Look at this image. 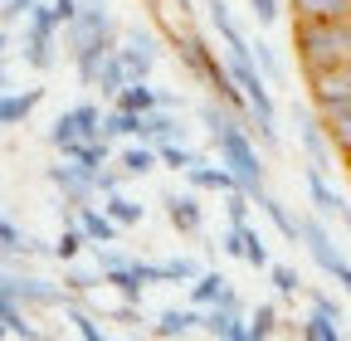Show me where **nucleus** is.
<instances>
[{
	"label": "nucleus",
	"mask_w": 351,
	"mask_h": 341,
	"mask_svg": "<svg viewBox=\"0 0 351 341\" xmlns=\"http://www.w3.org/2000/svg\"><path fill=\"white\" fill-rule=\"evenodd\" d=\"M293 54L307 68H332L351 59V20H293Z\"/></svg>",
	"instance_id": "nucleus-1"
},
{
	"label": "nucleus",
	"mask_w": 351,
	"mask_h": 341,
	"mask_svg": "<svg viewBox=\"0 0 351 341\" xmlns=\"http://www.w3.org/2000/svg\"><path fill=\"white\" fill-rule=\"evenodd\" d=\"M230 73L249 98V132L263 147H278V108H274V93H269V73L254 64V49H230Z\"/></svg>",
	"instance_id": "nucleus-2"
},
{
	"label": "nucleus",
	"mask_w": 351,
	"mask_h": 341,
	"mask_svg": "<svg viewBox=\"0 0 351 341\" xmlns=\"http://www.w3.org/2000/svg\"><path fill=\"white\" fill-rule=\"evenodd\" d=\"M215 151H219V161H225L230 170H234V181L258 200L263 190V161H258V147H254V132H249V117H234L225 132L215 137Z\"/></svg>",
	"instance_id": "nucleus-3"
},
{
	"label": "nucleus",
	"mask_w": 351,
	"mask_h": 341,
	"mask_svg": "<svg viewBox=\"0 0 351 341\" xmlns=\"http://www.w3.org/2000/svg\"><path fill=\"white\" fill-rule=\"evenodd\" d=\"M64 25H59V15H54V5L49 0H39V5L29 10V20H25V64L29 68H54V34H59Z\"/></svg>",
	"instance_id": "nucleus-4"
},
{
	"label": "nucleus",
	"mask_w": 351,
	"mask_h": 341,
	"mask_svg": "<svg viewBox=\"0 0 351 341\" xmlns=\"http://www.w3.org/2000/svg\"><path fill=\"white\" fill-rule=\"evenodd\" d=\"M0 292L15 297L25 312L64 307L69 297H73V292H69V288H59V283H44V278H34V273H5V268H0Z\"/></svg>",
	"instance_id": "nucleus-5"
},
{
	"label": "nucleus",
	"mask_w": 351,
	"mask_h": 341,
	"mask_svg": "<svg viewBox=\"0 0 351 341\" xmlns=\"http://www.w3.org/2000/svg\"><path fill=\"white\" fill-rule=\"evenodd\" d=\"M200 331L215 336V341H249V307H244V297L234 288H225L219 303L205 307V327Z\"/></svg>",
	"instance_id": "nucleus-6"
},
{
	"label": "nucleus",
	"mask_w": 351,
	"mask_h": 341,
	"mask_svg": "<svg viewBox=\"0 0 351 341\" xmlns=\"http://www.w3.org/2000/svg\"><path fill=\"white\" fill-rule=\"evenodd\" d=\"M307 93H313V108L317 112H332V108H346L351 103V59L346 64H332V68H307Z\"/></svg>",
	"instance_id": "nucleus-7"
},
{
	"label": "nucleus",
	"mask_w": 351,
	"mask_h": 341,
	"mask_svg": "<svg viewBox=\"0 0 351 341\" xmlns=\"http://www.w3.org/2000/svg\"><path fill=\"white\" fill-rule=\"evenodd\" d=\"M103 108L98 103H78V108H69V112H59L54 117V127H49V147L54 151H64L69 142H83V137H103Z\"/></svg>",
	"instance_id": "nucleus-8"
},
{
	"label": "nucleus",
	"mask_w": 351,
	"mask_h": 341,
	"mask_svg": "<svg viewBox=\"0 0 351 341\" xmlns=\"http://www.w3.org/2000/svg\"><path fill=\"white\" fill-rule=\"evenodd\" d=\"M44 176H49V186L64 195V205H88V200L98 195V170H83V166L69 161V156H64L59 166H49Z\"/></svg>",
	"instance_id": "nucleus-9"
},
{
	"label": "nucleus",
	"mask_w": 351,
	"mask_h": 341,
	"mask_svg": "<svg viewBox=\"0 0 351 341\" xmlns=\"http://www.w3.org/2000/svg\"><path fill=\"white\" fill-rule=\"evenodd\" d=\"M117 54H122V64H127L132 78H152V68H156V59H161V45H156V34H152V29L132 25V29H122Z\"/></svg>",
	"instance_id": "nucleus-10"
},
{
	"label": "nucleus",
	"mask_w": 351,
	"mask_h": 341,
	"mask_svg": "<svg viewBox=\"0 0 351 341\" xmlns=\"http://www.w3.org/2000/svg\"><path fill=\"white\" fill-rule=\"evenodd\" d=\"M307 200H313V210L322 220H341L346 229H351V210H346V200L327 186V170H317V166H307Z\"/></svg>",
	"instance_id": "nucleus-11"
},
{
	"label": "nucleus",
	"mask_w": 351,
	"mask_h": 341,
	"mask_svg": "<svg viewBox=\"0 0 351 341\" xmlns=\"http://www.w3.org/2000/svg\"><path fill=\"white\" fill-rule=\"evenodd\" d=\"M293 127H298V142H302V151H307V166H317V170H332L327 166V127L322 122H313V112L307 108H298L293 103Z\"/></svg>",
	"instance_id": "nucleus-12"
},
{
	"label": "nucleus",
	"mask_w": 351,
	"mask_h": 341,
	"mask_svg": "<svg viewBox=\"0 0 351 341\" xmlns=\"http://www.w3.org/2000/svg\"><path fill=\"white\" fill-rule=\"evenodd\" d=\"M302 244H307V253H313V264H317V268H322L327 278H332V273H337V268L346 264V259H341V249L332 244V234L322 229V220H313V215L302 220Z\"/></svg>",
	"instance_id": "nucleus-13"
},
{
	"label": "nucleus",
	"mask_w": 351,
	"mask_h": 341,
	"mask_svg": "<svg viewBox=\"0 0 351 341\" xmlns=\"http://www.w3.org/2000/svg\"><path fill=\"white\" fill-rule=\"evenodd\" d=\"M161 205H166V220H171L176 234H200V229H205V210H200V200H195V186H191L186 195H166Z\"/></svg>",
	"instance_id": "nucleus-14"
},
{
	"label": "nucleus",
	"mask_w": 351,
	"mask_h": 341,
	"mask_svg": "<svg viewBox=\"0 0 351 341\" xmlns=\"http://www.w3.org/2000/svg\"><path fill=\"white\" fill-rule=\"evenodd\" d=\"M181 137H186V127H181V117H176V108H152V112H142V137H137V142L166 147V142H181Z\"/></svg>",
	"instance_id": "nucleus-15"
},
{
	"label": "nucleus",
	"mask_w": 351,
	"mask_h": 341,
	"mask_svg": "<svg viewBox=\"0 0 351 341\" xmlns=\"http://www.w3.org/2000/svg\"><path fill=\"white\" fill-rule=\"evenodd\" d=\"M205 327V307H166L156 322H152V336H191V331H200Z\"/></svg>",
	"instance_id": "nucleus-16"
},
{
	"label": "nucleus",
	"mask_w": 351,
	"mask_h": 341,
	"mask_svg": "<svg viewBox=\"0 0 351 341\" xmlns=\"http://www.w3.org/2000/svg\"><path fill=\"white\" fill-rule=\"evenodd\" d=\"M186 181H191L195 190H219V195H230V190L239 186V181H234V170H230L225 161H219V166H215L210 156H200V161H195V166L186 170Z\"/></svg>",
	"instance_id": "nucleus-17"
},
{
	"label": "nucleus",
	"mask_w": 351,
	"mask_h": 341,
	"mask_svg": "<svg viewBox=\"0 0 351 341\" xmlns=\"http://www.w3.org/2000/svg\"><path fill=\"white\" fill-rule=\"evenodd\" d=\"M205 20H210V29L225 39V49H254L249 39H244V29L234 25V15H230V5L225 0H205Z\"/></svg>",
	"instance_id": "nucleus-18"
},
{
	"label": "nucleus",
	"mask_w": 351,
	"mask_h": 341,
	"mask_svg": "<svg viewBox=\"0 0 351 341\" xmlns=\"http://www.w3.org/2000/svg\"><path fill=\"white\" fill-rule=\"evenodd\" d=\"M78 225H83V234H88V239H93V249H98V244H117V229H122V225L108 215V210H98L93 200L78 205Z\"/></svg>",
	"instance_id": "nucleus-19"
},
{
	"label": "nucleus",
	"mask_w": 351,
	"mask_h": 341,
	"mask_svg": "<svg viewBox=\"0 0 351 341\" xmlns=\"http://www.w3.org/2000/svg\"><path fill=\"white\" fill-rule=\"evenodd\" d=\"M69 161H78L83 170H103L108 156H112V137H83V142H69L64 147Z\"/></svg>",
	"instance_id": "nucleus-20"
},
{
	"label": "nucleus",
	"mask_w": 351,
	"mask_h": 341,
	"mask_svg": "<svg viewBox=\"0 0 351 341\" xmlns=\"http://www.w3.org/2000/svg\"><path fill=\"white\" fill-rule=\"evenodd\" d=\"M254 205H258V210H263V215H269V220H274V229H278L283 239H293V244H302V220L293 215V210H288V205H283L278 195H269V190H263V195H258Z\"/></svg>",
	"instance_id": "nucleus-21"
},
{
	"label": "nucleus",
	"mask_w": 351,
	"mask_h": 341,
	"mask_svg": "<svg viewBox=\"0 0 351 341\" xmlns=\"http://www.w3.org/2000/svg\"><path fill=\"white\" fill-rule=\"evenodd\" d=\"M39 103H44V88H29V93H5L0 88V127H20Z\"/></svg>",
	"instance_id": "nucleus-22"
},
{
	"label": "nucleus",
	"mask_w": 351,
	"mask_h": 341,
	"mask_svg": "<svg viewBox=\"0 0 351 341\" xmlns=\"http://www.w3.org/2000/svg\"><path fill=\"white\" fill-rule=\"evenodd\" d=\"M293 20H351V0H293Z\"/></svg>",
	"instance_id": "nucleus-23"
},
{
	"label": "nucleus",
	"mask_w": 351,
	"mask_h": 341,
	"mask_svg": "<svg viewBox=\"0 0 351 341\" xmlns=\"http://www.w3.org/2000/svg\"><path fill=\"white\" fill-rule=\"evenodd\" d=\"M112 103H117V108H132V112H152V108H161V88H152L147 78H132Z\"/></svg>",
	"instance_id": "nucleus-24"
},
{
	"label": "nucleus",
	"mask_w": 351,
	"mask_h": 341,
	"mask_svg": "<svg viewBox=\"0 0 351 341\" xmlns=\"http://www.w3.org/2000/svg\"><path fill=\"white\" fill-rule=\"evenodd\" d=\"M132 83V73H127V64H122V54L112 49L108 59H103V68H98V78H93V88H103V98H117L122 88Z\"/></svg>",
	"instance_id": "nucleus-25"
},
{
	"label": "nucleus",
	"mask_w": 351,
	"mask_h": 341,
	"mask_svg": "<svg viewBox=\"0 0 351 341\" xmlns=\"http://www.w3.org/2000/svg\"><path fill=\"white\" fill-rule=\"evenodd\" d=\"M103 210L127 229V225H142V215H147V205L142 200H132V195H122V190H112V195H103Z\"/></svg>",
	"instance_id": "nucleus-26"
},
{
	"label": "nucleus",
	"mask_w": 351,
	"mask_h": 341,
	"mask_svg": "<svg viewBox=\"0 0 351 341\" xmlns=\"http://www.w3.org/2000/svg\"><path fill=\"white\" fill-rule=\"evenodd\" d=\"M322 127H327L332 147H337L341 156H351V103H346V108H332V112H322Z\"/></svg>",
	"instance_id": "nucleus-27"
},
{
	"label": "nucleus",
	"mask_w": 351,
	"mask_h": 341,
	"mask_svg": "<svg viewBox=\"0 0 351 341\" xmlns=\"http://www.w3.org/2000/svg\"><path fill=\"white\" fill-rule=\"evenodd\" d=\"M103 283H112L127 303H142V292H147V283L137 278V268L132 264H117V268H103Z\"/></svg>",
	"instance_id": "nucleus-28"
},
{
	"label": "nucleus",
	"mask_w": 351,
	"mask_h": 341,
	"mask_svg": "<svg viewBox=\"0 0 351 341\" xmlns=\"http://www.w3.org/2000/svg\"><path fill=\"white\" fill-rule=\"evenodd\" d=\"M103 137H142V112L112 103V112L103 117Z\"/></svg>",
	"instance_id": "nucleus-29"
},
{
	"label": "nucleus",
	"mask_w": 351,
	"mask_h": 341,
	"mask_svg": "<svg viewBox=\"0 0 351 341\" xmlns=\"http://www.w3.org/2000/svg\"><path fill=\"white\" fill-rule=\"evenodd\" d=\"M83 244H93V239L83 234V225H78V220H69V225L59 229V239H54V259H59V264H73L78 253H83Z\"/></svg>",
	"instance_id": "nucleus-30"
},
{
	"label": "nucleus",
	"mask_w": 351,
	"mask_h": 341,
	"mask_svg": "<svg viewBox=\"0 0 351 341\" xmlns=\"http://www.w3.org/2000/svg\"><path fill=\"white\" fill-rule=\"evenodd\" d=\"M298 336H307V341H337V336H341V322L313 307V312H307V317L298 322Z\"/></svg>",
	"instance_id": "nucleus-31"
},
{
	"label": "nucleus",
	"mask_w": 351,
	"mask_h": 341,
	"mask_svg": "<svg viewBox=\"0 0 351 341\" xmlns=\"http://www.w3.org/2000/svg\"><path fill=\"white\" fill-rule=\"evenodd\" d=\"M156 161H161V151H156L152 142H137V147H127V151H122V161H117V166L127 170V176H147Z\"/></svg>",
	"instance_id": "nucleus-32"
},
{
	"label": "nucleus",
	"mask_w": 351,
	"mask_h": 341,
	"mask_svg": "<svg viewBox=\"0 0 351 341\" xmlns=\"http://www.w3.org/2000/svg\"><path fill=\"white\" fill-rule=\"evenodd\" d=\"M230 288V278L225 273H200L195 283H191V303L195 307H210V303H219V292Z\"/></svg>",
	"instance_id": "nucleus-33"
},
{
	"label": "nucleus",
	"mask_w": 351,
	"mask_h": 341,
	"mask_svg": "<svg viewBox=\"0 0 351 341\" xmlns=\"http://www.w3.org/2000/svg\"><path fill=\"white\" fill-rule=\"evenodd\" d=\"M274 331H278V307L274 303H258L249 312V341H269Z\"/></svg>",
	"instance_id": "nucleus-34"
},
{
	"label": "nucleus",
	"mask_w": 351,
	"mask_h": 341,
	"mask_svg": "<svg viewBox=\"0 0 351 341\" xmlns=\"http://www.w3.org/2000/svg\"><path fill=\"white\" fill-rule=\"evenodd\" d=\"M0 253H10V259L29 253V234H20L15 220H5V210H0Z\"/></svg>",
	"instance_id": "nucleus-35"
},
{
	"label": "nucleus",
	"mask_w": 351,
	"mask_h": 341,
	"mask_svg": "<svg viewBox=\"0 0 351 341\" xmlns=\"http://www.w3.org/2000/svg\"><path fill=\"white\" fill-rule=\"evenodd\" d=\"M64 322H73V331H78V336H88V341H103V327H98V317H88V312L73 303V297L64 303Z\"/></svg>",
	"instance_id": "nucleus-36"
},
{
	"label": "nucleus",
	"mask_w": 351,
	"mask_h": 341,
	"mask_svg": "<svg viewBox=\"0 0 351 341\" xmlns=\"http://www.w3.org/2000/svg\"><path fill=\"white\" fill-rule=\"evenodd\" d=\"M244 264L249 268H269L274 259H269V244H263V234L254 229V225H244Z\"/></svg>",
	"instance_id": "nucleus-37"
},
{
	"label": "nucleus",
	"mask_w": 351,
	"mask_h": 341,
	"mask_svg": "<svg viewBox=\"0 0 351 341\" xmlns=\"http://www.w3.org/2000/svg\"><path fill=\"white\" fill-rule=\"evenodd\" d=\"M161 151V166H171V170H191L195 161H200V151H191L186 142H166V147H156Z\"/></svg>",
	"instance_id": "nucleus-38"
},
{
	"label": "nucleus",
	"mask_w": 351,
	"mask_h": 341,
	"mask_svg": "<svg viewBox=\"0 0 351 341\" xmlns=\"http://www.w3.org/2000/svg\"><path fill=\"white\" fill-rule=\"evenodd\" d=\"M161 268H166V283H195L205 273L195 259H161Z\"/></svg>",
	"instance_id": "nucleus-39"
},
{
	"label": "nucleus",
	"mask_w": 351,
	"mask_h": 341,
	"mask_svg": "<svg viewBox=\"0 0 351 341\" xmlns=\"http://www.w3.org/2000/svg\"><path fill=\"white\" fill-rule=\"evenodd\" d=\"M269 278H274V288L283 292V297H293V292H307V283L288 268V264H269Z\"/></svg>",
	"instance_id": "nucleus-40"
},
{
	"label": "nucleus",
	"mask_w": 351,
	"mask_h": 341,
	"mask_svg": "<svg viewBox=\"0 0 351 341\" xmlns=\"http://www.w3.org/2000/svg\"><path fill=\"white\" fill-rule=\"evenodd\" d=\"M249 205H254V195H249L244 186H234V190L225 195V210H230V225H249Z\"/></svg>",
	"instance_id": "nucleus-41"
},
{
	"label": "nucleus",
	"mask_w": 351,
	"mask_h": 341,
	"mask_svg": "<svg viewBox=\"0 0 351 341\" xmlns=\"http://www.w3.org/2000/svg\"><path fill=\"white\" fill-rule=\"evenodd\" d=\"M254 64H258L263 73H269V83H283V64H278V54H274L269 45H263V39L254 45Z\"/></svg>",
	"instance_id": "nucleus-42"
},
{
	"label": "nucleus",
	"mask_w": 351,
	"mask_h": 341,
	"mask_svg": "<svg viewBox=\"0 0 351 341\" xmlns=\"http://www.w3.org/2000/svg\"><path fill=\"white\" fill-rule=\"evenodd\" d=\"M34 5L39 0H5V5H0V25H25Z\"/></svg>",
	"instance_id": "nucleus-43"
},
{
	"label": "nucleus",
	"mask_w": 351,
	"mask_h": 341,
	"mask_svg": "<svg viewBox=\"0 0 351 341\" xmlns=\"http://www.w3.org/2000/svg\"><path fill=\"white\" fill-rule=\"evenodd\" d=\"M219 253H230V259H244V225H230L219 234Z\"/></svg>",
	"instance_id": "nucleus-44"
},
{
	"label": "nucleus",
	"mask_w": 351,
	"mask_h": 341,
	"mask_svg": "<svg viewBox=\"0 0 351 341\" xmlns=\"http://www.w3.org/2000/svg\"><path fill=\"white\" fill-rule=\"evenodd\" d=\"M122 176H127L122 166H103V170H98V195H112V190H122Z\"/></svg>",
	"instance_id": "nucleus-45"
},
{
	"label": "nucleus",
	"mask_w": 351,
	"mask_h": 341,
	"mask_svg": "<svg viewBox=\"0 0 351 341\" xmlns=\"http://www.w3.org/2000/svg\"><path fill=\"white\" fill-rule=\"evenodd\" d=\"M249 10H254V20H258V25H274V20L283 15L278 0H249Z\"/></svg>",
	"instance_id": "nucleus-46"
},
{
	"label": "nucleus",
	"mask_w": 351,
	"mask_h": 341,
	"mask_svg": "<svg viewBox=\"0 0 351 341\" xmlns=\"http://www.w3.org/2000/svg\"><path fill=\"white\" fill-rule=\"evenodd\" d=\"M98 283H103V273H98V278H93V273H69V278H64V288H69L73 297H83V292H93Z\"/></svg>",
	"instance_id": "nucleus-47"
},
{
	"label": "nucleus",
	"mask_w": 351,
	"mask_h": 341,
	"mask_svg": "<svg viewBox=\"0 0 351 341\" xmlns=\"http://www.w3.org/2000/svg\"><path fill=\"white\" fill-rule=\"evenodd\" d=\"M307 303H313L317 312H327V317H337V322H341V307H337V297H327L322 288H307Z\"/></svg>",
	"instance_id": "nucleus-48"
},
{
	"label": "nucleus",
	"mask_w": 351,
	"mask_h": 341,
	"mask_svg": "<svg viewBox=\"0 0 351 341\" xmlns=\"http://www.w3.org/2000/svg\"><path fill=\"white\" fill-rule=\"evenodd\" d=\"M332 278H337V283H341V288H346V292H351V264H341V268H337V273H332Z\"/></svg>",
	"instance_id": "nucleus-49"
},
{
	"label": "nucleus",
	"mask_w": 351,
	"mask_h": 341,
	"mask_svg": "<svg viewBox=\"0 0 351 341\" xmlns=\"http://www.w3.org/2000/svg\"><path fill=\"white\" fill-rule=\"evenodd\" d=\"M0 88H10V73H5V54H0Z\"/></svg>",
	"instance_id": "nucleus-50"
},
{
	"label": "nucleus",
	"mask_w": 351,
	"mask_h": 341,
	"mask_svg": "<svg viewBox=\"0 0 351 341\" xmlns=\"http://www.w3.org/2000/svg\"><path fill=\"white\" fill-rule=\"evenodd\" d=\"M5 49H10V29H5V25H0V54H5Z\"/></svg>",
	"instance_id": "nucleus-51"
},
{
	"label": "nucleus",
	"mask_w": 351,
	"mask_h": 341,
	"mask_svg": "<svg viewBox=\"0 0 351 341\" xmlns=\"http://www.w3.org/2000/svg\"><path fill=\"white\" fill-rule=\"evenodd\" d=\"M171 5H176V10H181V15H191V0H171Z\"/></svg>",
	"instance_id": "nucleus-52"
},
{
	"label": "nucleus",
	"mask_w": 351,
	"mask_h": 341,
	"mask_svg": "<svg viewBox=\"0 0 351 341\" xmlns=\"http://www.w3.org/2000/svg\"><path fill=\"white\" fill-rule=\"evenodd\" d=\"M5 336H10V327H5V322H0V341H5Z\"/></svg>",
	"instance_id": "nucleus-53"
},
{
	"label": "nucleus",
	"mask_w": 351,
	"mask_h": 341,
	"mask_svg": "<svg viewBox=\"0 0 351 341\" xmlns=\"http://www.w3.org/2000/svg\"><path fill=\"white\" fill-rule=\"evenodd\" d=\"M147 5H152V10H161V0H147Z\"/></svg>",
	"instance_id": "nucleus-54"
},
{
	"label": "nucleus",
	"mask_w": 351,
	"mask_h": 341,
	"mask_svg": "<svg viewBox=\"0 0 351 341\" xmlns=\"http://www.w3.org/2000/svg\"><path fill=\"white\" fill-rule=\"evenodd\" d=\"M346 161H351V156H346Z\"/></svg>",
	"instance_id": "nucleus-55"
}]
</instances>
